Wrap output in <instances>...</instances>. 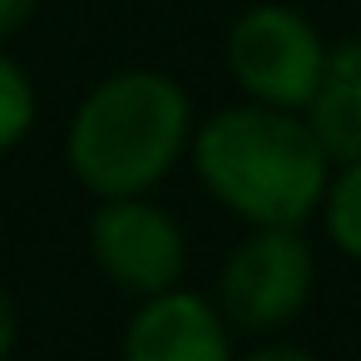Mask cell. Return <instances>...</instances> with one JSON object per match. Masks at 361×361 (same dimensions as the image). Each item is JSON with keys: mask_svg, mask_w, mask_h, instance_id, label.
<instances>
[{"mask_svg": "<svg viewBox=\"0 0 361 361\" xmlns=\"http://www.w3.org/2000/svg\"><path fill=\"white\" fill-rule=\"evenodd\" d=\"M16 336H20V312H16V297H11V287L0 282V361L11 356Z\"/></svg>", "mask_w": 361, "mask_h": 361, "instance_id": "cell-11", "label": "cell"}, {"mask_svg": "<svg viewBox=\"0 0 361 361\" xmlns=\"http://www.w3.org/2000/svg\"><path fill=\"white\" fill-rule=\"evenodd\" d=\"M317 282V257L302 228H252L218 272V312L238 331L287 326Z\"/></svg>", "mask_w": 361, "mask_h": 361, "instance_id": "cell-4", "label": "cell"}, {"mask_svg": "<svg viewBox=\"0 0 361 361\" xmlns=\"http://www.w3.org/2000/svg\"><path fill=\"white\" fill-rule=\"evenodd\" d=\"M30 129H35V85L6 50H0V154L25 144Z\"/></svg>", "mask_w": 361, "mask_h": 361, "instance_id": "cell-9", "label": "cell"}, {"mask_svg": "<svg viewBox=\"0 0 361 361\" xmlns=\"http://www.w3.org/2000/svg\"><path fill=\"white\" fill-rule=\"evenodd\" d=\"M233 361H322V356H312L307 346H292V341H267V346H252L247 356H233Z\"/></svg>", "mask_w": 361, "mask_h": 361, "instance_id": "cell-12", "label": "cell"}, {"mask_svg": "<svg viewBox=\"0 0 361 361\" xmlns=\"http://www.w3.org/2000/svg\"><path fill=\"white\" fill-rule=\"evenodd\" d=\"M193 144V104L164 70H119L99 80L65 134V159L94 198H134L169 178Z\"/></svg>", "mask_w": 361, "mask_h": 361, "instance_id": "cell-2", "label": "cell"}, {"mask_svg": "<svg viewBox=\"0 0 361 361\" xmlns=\"http://www.w3.org/2000/svg\"><path fill=\"white\" fill-rule=\"evenodd\" d=\"M198 183L252 228H302L331 183V159L302 114L272 104H233L193 129Z\"/></svg>", "mask_w": 361, "mask_h": 361, "instance_id": "cell-1", "label": "cell"}, {"mask_svg": "<svg viewBox=\"0 0 361 361\" xmlns=\"http://www.w3.org/2000/svg\"><path fill=\"white\" fill-rule=\"evenodd\" d=\"M40 11V0H0V45H6L11 35H20Z\"/></svg>", "mask_w": 361, "mask_h": 361, "instance_id": "cell-10", "label": "cell"}, {"mask_svg": "<svg viewBox=\"0 0 361 361\" xmlns=\"http://www.w3.org/2000/svg\"><path fill=\"white\" fill-rule=\"evenodd\" d=\"M228 317L198 292L169 287L139 302L124 326V361H233Z\"/></svg>", "mask_w": 361, "mask_h": 361, "instance_id": "cell-6", "label": "cell"}, {"mask_svg": "<svg viewBox=\"0 0 361 361\" xmlns=\"http://www.w3.org/2000/svg\"><path fill=\"white\" fill-rule=\"evenodd\" d=\"M307 129L326 149L331 164L361 159V40H336L322 70L317 94L302 109Z\"/></svg>", "mask_w": 361, "mask_h": 361, "instance_id": "cell-7", "label": "cell"}, {"mask_svg": "<svg viewBox=\"0 0 361 361\" xmlns=\"http://www.w3.org/2000/svg\"><path fill=\"white\" fill-rule=\"evenodd\" d=\"M90 252H94L99 272L139 302L178 287V277L188 267L183 228L144 193L99 198V208L90 218Z\"/></svg>", "mask_w": 361, "mask_h": 361, "instance_id": "cell-5", "label": "cell"}, {"mask_svg": "<svg viewBox=\"0 0 361 361\" xmlns=\"http://www.w3.org/2000/svg\"><path fill=\"white\" fill-rule=\"evenodd\" d=\"M326 55H331V45L322 40V30L302 11L277 6V0L247 6L228 25V45H223L233 85L252 104H272V109H292V114H302L307 99L317 94Z\"/></svg>", "mask_w": 361, "mask_h": 361, "instance_id": "cell-3", "label": "cell"}, {"mask_svg": "<svg viewBox=\"0 0 361 361\" xmlns=\"http://www.w3.org/2000/svg\"><path fill=\"white\" fill-rule=\"evenodd\" d=\"M322 213H326V238L336 243V252L361 262V159L336 164L326 198H322Z\"/></svg>", "mask_w": 361, "mask_h": 361, "instance_id": "cell-8", "label": "cell"}]
</instances>
